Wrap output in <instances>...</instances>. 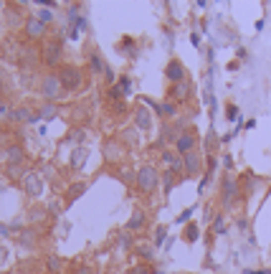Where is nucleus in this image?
Wrapping results in <instances>:
<instances>
[{"label":"nucleus","instance_id":"nucleus-23","mask_svg":"<svg viewBox=\"0 0 271 274\" xmlns=\"http://www.w3.org/2000/svg\"><path fill=\"white\" fill-rule=\"evenodd\" d=\"M213 231H216V234H225V219L223 216L213 219Z\"/></svg>","mask_w":271,"mask_h":274},{"label":"nucleus","instance_id":"nucleus-31","mask_svg":"<svg viewBox=\"0 0 271 274\" xmlns=\"http://www.w3.org/2000/svg\"><path fill=\"white\" fill-rule=\"evenodd\" d=\"M119 246H122V249H129V246H132V239H129L127 234H122V236H119Z\"/></svg>","mask_w":271,"mask_h":274},{"label":"nucleus","instance_id":"nucleus-22","mask_svg":"<svg viewBox=\"0 0 271 274\" xmlns=\"http://www.w3.org/2000/svg\"><path fill=\"white\" fill-rule=\"evenodd\" d=\"M165 236H167V228L165 226H157V231H155V246H163Z\"/></svg>","mask_w":271,"mask_h":274},{"label":"nucleus","instance_id":"nucleus-8","mask_svg":"<svg viewBox=\"0 0 271 274\" xmlns=\"http://www.w3.org/2000/svg\"><path fill=\"white\" fill-rule=\"evenodd\" d=\"M195 142H198V137H195L193 132H180V137H177V142H175V150H177V155L195 153Z\"/></svg>","mask_w":271,"mask_h":274},{"label":"nucleus","instance_id":"nucleus-9","mask_svg":"<svg viewBox=\"0 0 271 274\" xmlns=\"http://www.w3.org/2000/svg\"><path fill=\"white\" fill-rule=\"evenodd\" d=\"M165 76L172 81V84H180V81H185V66L180 64V61H170V64L165 66Z\"/></svg>","mask_w":271,"mask_h":274},{"label":"nucleus","instance_id":"nucleus-10","mask_svg":"<svg viewBox=\"0 0 271 274\" xmlns=\"http://www.w3.org/2000/svg\"><path fill=\"white\" fill-rule=\"evenodd\" d=\"M200 165H203V160H200L198 153L183 155V170H185V175H198L200 173Z\"/></svg>","mask_w":271,"mask_h":274},{"label":"nucleus","instance_id":"nucleus-26","mask_svg":"<svg viewBox=\"0 0 271 274\" xmlns=\"http://www.w3.org/2000/svg\"><path fill=\"white\" fill-rule=\"evenodd\" d=\"M84 137H86V132H84V130H74V132L69 135V140H71V142H84Z\"/></svg>","mask_w":271,"mask_h":274},{"label":"nucleus","instance_id":"nucleus-2","mask_svg":"<svg viewBox=\"0 0 271 274\" xmlns=\"http://www.w3.org/2000/svg\"><path fill=\"white\" fill-rule=\"evenodd\" d=\"M238 193H241L238 180L233 175H223L220 178V203H223V208H233L238 203Z\"/></svg>","mask_w":271,"mask_h":274},{"label":"nucleus","instance_id":"nucleus-19","mask_svg":"<svg viewBox=\"0 0 271 274\" xmlns=\"http://www.w3.org/2000/svg\"><path fill=\"white\" fill-rule=\"evenodd\" d=\"M33 239H36V231H33V228L20 231V236H18V241L23 244V246H33Z\"/></svg>","mask_w":271,"mask_h":274},{"label":"nucleus","instance_id":"nucleus-37","mask_svg":"<svg viewBox=\"0 0 271 274\" xmlns=\"http://www.w3.org/2000/svg\"><path fill=\"white\" fill-rule=\"evenodd\" d=\"M223 165H225V167H233V158L225 155V158H223Z\"/></svg>","mask_w":271,"mask_h":274},{"label":"nucleus","instance_id":"nucleus-29","mask_svg":"<svg viewBox=\"0 0 271 274\" xmlns=\"http://www.w3.org/2000/svg\"><path fill=\"white\" fill-rule=\"evenodd\" d=\"M38 18L43 20V23H51V20H54V15H51V10H41V13H38Z\"/></svg>","mask_w":271,"mask_h":274},{"label":"nucleus","instance_id":"nucleus-12","mask_svg":"<svg viewBox=\"0 0 271 274\" xmlns=\"http://www.w3.org/2000/svg\"><path fill=\"white\" fill-rule=\"evenodd\" d=\"M170 94H172V99H175V102H185V99H188V94H190V84H188V79H185V81H180V84H175Z\"/></svg>","mask_w":271,"mask_h":274},{"label":"nucleus","instance_id":"nucleus-41","mask_svg":"<svg viewBox=\"0 0 271 274\" xmlns=\"http://www.w3.org/2000/svg\"><path fill=\"white\" fill-rule=\"evenodd\" d=\"M0 76H3V71H0Z\"/></svg>","mask_w":271,"mask_h":274},{"label":"nucleus","instance_id":"nucleus-24","mask_svg":"<svg viewBox=\"0 0 271 274\" xmlns=\"http://www.w3.org/2000/svg\"><path fill=\"white\" fill-rule=\"evenodd\" d=\"M163 180H165V193H170V188L175 185V173H170V170H167Z\"/></svg>","mask_w":271,"mask_h":274},{"label":"nucleus","instance_id":"nucleus-5","mask_svg":"<svg viewBox=\"0 0 271 274\" xmlns=\"http://www.w3.org/2000/svg\"><path fill=\"white\" fill-rule=\"evenodd\" d=\"M61 61V41H49L43 46V64L46 66H58Z\"/></svg>","mask_w":271,"mask_h":274},{"label":"nucleus","instance_id":"nucleus-40","mask_svg":"<svg viewBox=\"0 0 271 274\" xmlns=\"http://www.w3.org/2000/svg\"><path fill=\"white\" fill-rule=\"evenodd\" d=\"M155 274H165V272H155Z\"/></svg>","mask_w":271,"mask_h":274},{"label":"nucleus","instance_id":"nucleus-21","mask_svg":"<svg viewBox=\"0 0 271 274\" xmlns=\"http://www.w3.org/2000/svg\"><path fill=\"white\" fill-rule=\"evenodd\" d=\"M46 267H49V272H51V274H56V272L61 269V259H58L56 254H51V257L46 259Z\"/></svg>","mask_w":271,"mask_h":274},{"label":"nucleus","instance_id":"nucleus-4","mask_svg":"<svg viewBox=\"0 0 271 274\" xmlns=\"http://www.w3.org/2000/svg\"><path fill=\"white\" fill-rule=\"evenodd\" d=\"M61 79H58V74H49L46 79L41 81V94H43V99H49V102H54V99H58V94H61Z\"/></svg>","mask_w":271,"mask_h":274},{"label":"nucleus","instance_id":"nucleus-18","mask_svg":"<svg viewBox=\"0 0 271 274\" xmlns=\"http://www.w3.org/2000/svg\"><path fill=\"white\" fill-rule=\"evenodd\" d=\"M84 163H86V150L79 147V150H74V155H71V167H84Z\"/></svg>","mask_w":271,"mask_h":274},{"label":"nucleus","instance_id":"nucleus-32","mask_svg":"<svg viewBox=\"0 0 271 274\" xmlns=\"http://www.w3.org/2000/svg\"><path fill=\"white\" fill-rule=\"evenodd\" d=\"M225 114H228V119H236L238 110H236V107H233V104H231V107H228V110H225Z\"/></svg>","mask_w":271,"mask_h":274},{"label":"nucleus","instance_id":"nucleus-14","mask_svg":"<svg viewBox=\"0 0 271 274\" xmlns=\"http://www.w3.org/2000/svg\"><path fill=\"white\" fill-rule=\"evenodd\" d=\"M5 160L10 165H20V163H23V150H20L18 145H8L5 147Z\"/></svg>","mask_w":271,"mask_h":274},{"label":"nucleus","instance_id":"nucleus-39","mask_svg":"<svg viewBox=\"0 0 271 274\" xmlns=\"http://www.w3.org/2000/svg\"><path fill=\"white\" fill-rule=\"evenodd\" d=\"M248 274H271L269 269H264V272H248Z\"/></svg>","mask_w":271,"mask_h":274},{"label":"nucleus","instance_id":"nucleus-3","mask_svg":"<svg viewBox=\"0 0 271 274\" xmlns=\"http://www.w3.org/2000/svg\"><path fill=\"white\" fill-rule=\"evenodd\" d=\"M58 79H61V87L69 89V92H76L84 81V74L79 66H61L58 69Z\"/></svg>","mask_w":271,"mask_h":274},{"label":"nucleus","instance_id":"nucleus-20","mask_svg":"<svg viewBox=\"0 0 271 274\" xmlns=\"http://www.w3.org/2000/svg\"><path fill=\"white\" fill-rule=\"evenodd\" d=\"M10 117H13V119H20V122H33V114H31L28 110H23V107H20V110H13Z\"/></svg>","mask_w":271,"mask_h":274},{"label":"nucleus","instance_id":"nucleus-11","mask_svg":"<svg viewBox=\"0 0 271 274\" xmlns=\"http://www.w3.org/2000/svg\"><path fill=\"white\" fill-rule=\"evenodd\" d=\"M134 127L137 130H150L152 127V114L147 112L145 104H140V107L134 110Z\"/></svg>","mask_w":271,"mask_h":274},{"label":"nucleus","instance_id":"nucleus-30","mask_svg":"<svg viewBox=\"0 0 271 274\" xmlns=\"http://www.w3.org/2000/svg\"><path fill=\"white\" fill-rule=\"evenodd\" d=\"M190 216H193V208H188V211H183V214H180V216H177V223H185V221H188Z\"/></svg>","mask_w":271,"mask_h":274},{"label":"nucleus","instance_id":"nucleus-38","mask_svg":"<svg viewBox=\"0 0 271 274\" xmlns=\"http://www.w3.org/2000/svg\"><path fill=\"white\" fill-rule=\"evenodd\" d=\"M76 274H92V269H89V267H79Z\"/></svg>","mask_w":271,"mask_h":274},{"label":"nucleus","instance_id":"nucleus-1","mask_svg":"<svg viewBox=\"0 0 271 274\" xmlns=\"http://www.w3.org/2000/svg\"><path fill=\"white\" fill-rule=\"evenodd\" d=\"M134 185H137L140 193L150 196V193L157 191V185H160V173H157L152 165H145V167H140V170L134 173Z\"/></svg>","mask_w":271,"mask_h":274},{"label":"nucleus","instance_id":"nucleus-28","mask_svg":"<svg viewBox=\"0 0 271 274\" xmlns=\"http://www.w3.org/2000/svg\"><path fill=\"white\" fill-rule=\"evenodd\" d=\"M129 87H132V81H129L127 76H122V81H119V89H122V94H127V92H129Z\"/></svg>","mask_w":271,"mask_h":274},{"label":"nucleus","instance_id":"nucleus-35","mask_svg":"<svg viewBox=\"0 0 271 274\" xmlns=\"http://www.w3.org/2000/svg\"><path fill=\"white\" fill-rule=\"evenodd\" d=\"M8 173H10V178H18V175H20V167H18V165H10Z\"/></svg>","mask_w":271,"mask_h":274},{"label":"nucleus","instance_id":"nucleus-33","mask_svg":"<svg viewBox=\"0 0 271 274\" xmlns=\"http://www.w3.org/2000/svg\"><path fill=\"white\" fill-rule=\"evenodd\" d=\"M132 274H150V269L142 264V267H134V269H132Z\"/></svg>","mask_w":271,"mask_h":274},{"label":"nucleus","instance_id":"nucleus-13","mask_svg":"<svg viewBox=\"0 0 271 274\" xmlns=\"http://www.w3.org/2000/svg\"><path fill=\"white\" fill-rule=\"evenodd\" d=\"M145 223H147L145 211H134V214H132V219L127 221V231H140Z\"/></svg>","mask_w":271,"mask_h":274},{"label":"nucleus","instance_id":"nucleus-15","mask_svg":"<svg viewBox=\"0 0 271 274\" xmlns=\"http://www.w3.org/2000/svg\"><path fill=\"white\" fill-rule=\"evenodd\" d=\"M89 58H92V71H94V74H107V64H104L102 54H97V51H94Z\"/></svg>","mask_w":271,"mask_h":274},{"label":"nucleus","instance_id":"nucleus-42","mask_svg":"<svg viewBox=\"0 0 271 274\" xmlns=\"http://www.w3.org/2000/svg\"><path fill=\"white\" fill-rule=\"evenodd\" d=\"M0 112H3V110H0Z\"/></svg>","mask_w":271,"mask_h":274},{"label":"nucleus","instance_id":"nucleus-6","mask_svg":"<svg viewBox=\"0 0 271 274\" xmlns=\"http://www.w3.org/2000/svg\"><path fill=\"white\" fill-rule=\"evenodd\" d=\"M23 188H26V193L31 198H38L43 193V178L38 173H26L23 175Z\"/></svg>","mask_w":271,"mask_h":274},{"label":"nucleus","instance_id":"nucleus-34","mask_svg":"<svg viewBox=\"0 0 271 274\" xmlns=\"http://www.w3.org/2000/svg\"><path fill=\"white\" fill-rule=\"evenodd\" d=\"M140 254L150 259V257H152V249H150V246H140Z\"/></svg>","mask_w":271,"mask_h":274},{"label":"nucleus","instance_id":"nucleus-27","mask_svg":"<svg viewBox=\"0 0 271 274\" xmlns=\"http://www.w3.org/2000/svg\"><path fill=\"white\" fill-rule=\"evenodd\" d=\"M134 137H137V132H134V130H127V132H122V140H127L129 145H137V140H134Z\"/></svg>","mask_w":271,"mask_h":274},{"label":"nucleus","instance_id":"nucleus-16","mask_svg":"<svg viewBox=\"0 0 271 274\" xmlns=\"http://www.w3.org/2000/svg\"><path fill=\"white\" fill-rule=\"evenodd\" d=\"M198 236H200V228H198V223H188V226H185V234H183V239H185L188 244H193V241H198Z\"/></svg>","mask_w":271,"mask_h":274},{"label":"nucleus","instance_id":"nucleus-7","mask_svg":"<svg viewBox=\"0 0 271 274\" xmlns=\"http://www.w3.org/2000/svg\"><path fill=\"white\" fill-rule=\"evenodd\" d=\"M43 33H46V23L38 15H28L26 18V36L31 41H36V38H43Z\"/></svg>","mask_w":271,"mask_h":274},{"label":"nucleus","instance_id":"nucleus-36","mask_svg":"<svg viewBox=\"0 0 271 274\" xmlns=\"http://www.w3.org/2000/svg\"><path fill=\"white\" fill-rule=\"evenodd\" d=\"M5 259H8V251H5L3 246H0V267H3V264H5Z\"/></svg>","mask_w":271,"mask_h":274},{"label":"nucleus","instance_id":"nucleus-17","mask_svg":"<svg viewBox=\"0 0 271 274\" xmlns=\"http://www.w3.org/2000/svg\"><path fill=\"white\" fill-rule=\"evenodd\" d=\"M51 117H56V107H54V104H46L43 110H38V114H33V122H38V119H51Z\"/></svg>","mask_w":271,"mask_h":274},{"label":"nucleus","instance_id":"nucleus-25","mask_svg":"<svg viewBox=\"0 0 271 274\" xmlns=\"http://www.w3.org/2000/svg\"><path fill=\"white\" fill-rule=\"evenodd\" d=\"M175 104H160V114H167V117H175Z\"/></svg>","mask_w":271,"mask_h":274}]
</instances>
